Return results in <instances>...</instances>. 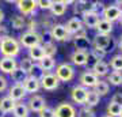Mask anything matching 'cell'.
Segmentation results:
<instances>
[{
  "label": "cell",
  "mask_w": 122,
  "mask_h": 117,
  "mask_svg": "<svg viewBox=\"0 0 122 117\" xmlns=\"http://www.w3.org/2000/svg\"><path fill=\"white\" fill-rule=\"evenodd\" d=\"M11 23H12V27L15 30H19L26 25V19H25V17H14L11 19Z\"/></svg>",
  "instance_id": "cell-35"
},
{
  "label": "cell",
  "mask_w": 122,
  "mask_h": 117,
  "mask_svg": "<svg viewBox=\"0 0 122 117\" xmlns=\"http://www.w3.org/2000/svg\"><path fill=\"white\" fill-rule=\"evenodd\" d=\"M39 67L42 68V71H52L54 68V60H53V57H46L45 56L42 60L39 61Z\"/></svg>",
  "instance_id": "cell-29"
},
{
  "label": "cell",
  "mask_w": 122,
  "mask_h": 117,
  "mask_svg": "<svg viewBox=\"0 0 122 117\" xmlns=\"http://www.w3.org/2000/svg\"><path fill=\"white\" fill-rule=\"evenodd\" d=\"M119 117H122V113H121V116H119Z\"/></svg>",
  "instance_id": "cell-52"
},
{
  "label": "cell",
  "mask_w": 122,
  "mask_h": 117,
  "mask_svg": "<svg viewBox=\"0 0 122 117\" xmlns=\"http://www.w3.org/2000/svg\"><path fill=\"white\" fill-rule=\"evenodd\" d=\"M103 117H111V116H109V114H107V116H103Z\"/></svg>",
  "instance_id": "cell-51"
},
{
  "label": "cell",
  "mask_w": 122,
  "mask_h": 117,
  "mask_svg": "<svg viewBox=\"0 0 122 117\" xmlns=\"http://www.w3.org/2000/svg\"><path fill=\"white\" fill-rule=\"evenodd\" d=\"M81 15H83V21H81L83 25H86V26L90 27V29L96 27L98 22H99V15H98V12H94V11H86V12H83Z\"/></svg>",
  "instance_id": "cell-13"
},
{
  "label": "cell",
  "mask_w": 122,
  "mask_h": 117,
  "mask_svg": "<svg viewBox=\"0 0 122 117\" xmlns=\"http://www.w3.org/2000/svg\"><path fill=\"white\" fill-rule=\"evenodd\" d=\"M111 102H114V104H118L122 106V93H115L113 95V100H111Z\"/></svg>",
  "instance_id": "cell-42"
},
{
  "label": "cell",
  "mask_w": 122,
  "mask_h": 117,
  "mask_svg": "<svg viewBox=\"0 0 122 117\" xmlns=\"http://www.w3.org/2000/svg\"><path fill=\"white\" fill-rule=\"evenodd\" d=\"M113 48L114 39L107 34H98L94 39V49H100L107 53L109 50H113Z\"/></svg>",
  "instance_id": "cell-2"
},
{
  "label": "cell",
  "mask_w": 122,
  "mask_h": 117,
  "mask_svg": "<svg viewBox=\"0 0 122 117\" xmlns=\"http://www.w3.org/2000/svg\"><path fill=\"white\" fill-rule=\"evenodd\" d=\"M16 4L19 11L23 15H31L35 11V8L38 7L35 0H19V1H16Z\"/></svg>",
  "instance_id": "cell-9"
},
{
  "label": "cell",
  "mask_w": 122,
  "mask_h": 117,
  "mask_svg": "<svg viewBox=\"0 0 122 117\" xmlns=\"http://www.w3.org/2000/svg\"><path fill=\"white\" fill-rule=\"evenodd\" d=\"M92 74H95L98 78L99 76H105V75L109 74V64L105 63L103 60L96 61L95 65L92 67Z\"/></svg>",
  "instance_id": "cell-18"
},
{
  "label": "cell",
  "mask_w": 122,
  "mask_h": 117,
  "mask_svg": "<svg viewBox=\"0 0 122 117\" xmlns=\"http://www.w3.org/2000/svg\"><path fill=\"white\" fill-rule=\"evenodd\" d=\"M52 14L53 15H56V17H61V15H64L66 11V6L64 4V1L61 0V1H54L52 6Z\"/></svg>",
  "instance_id": "cell-26"
},
{
  "label": "cell",
  "mask_w": 122,
  "mask_h": 117,
  "mask_svg": "<svg viewBox=\"0 0 122 117\" xmlns=\"http://www.w3.org/2000/svg\"><path fill=\"white\" fill-rule=\"evenodd\" d=\"M15 101H12L11 98H10L8 95L7 97H3L1 100H0V110L4 113H8V112H12L14 108H15Z\"/></svg>",
  "instance_id": "cell-21"
},
{
  "label": "cell",
  "mask_w": 122,
  "mask_h": 117,
  "mask_svg": "<svg viewBox=\"0 0 122 117\" xmlns=\"http://www.w3.org/2000/svg\"><path fill=\"white\" fill-rule=\"evenodd\" d=\"M41 39H42V42L44 45H49V44H53V38H52V34H50V30H45L41 35Z\"/></svg>",
  "instance_id": "cell-39"
},
{
  "label": "cell",
  "mask_w": 122,
  "mask_h": 117,
  "mask_svg": "<svg viewBox=\"0 0 122 117\" xmlns=\"http://www.w3.org/2000/svg\"><path fill=\"white\" fill-rule=\"evenodd\" d=\"M98 82H99V78L95 74L90 72V71L83 72L80 75V86H83L84 89L86 87H95Z\"/></svg>",
  "instance_id": "cell-11"
},
{
  "label": "cell",
  "mask_w": 122,
  "mask_h": 117,
  "mask_svg": "<svg viewBox=\"0 0 122 117\" xmlns=\"http://www.w3.org/2000/svg\"><path fill=\"white\" fill-rule=\"evenodd\" d=\"M110 67H111L115 72H121L122 71V55H115V56L110 60Z\"/></svg>",
  "instance_id": "cell-31"
},
{
  "label": "cell",
  "mask_w": 122,
  "mask_h": 117,
  "mask_svg": "<svg viewBox=\"0 0 122 117\" xmlns=\"http://www.w3.org/2000/svg\"><path fill=\"white\" fill-rule=\"evenodd\" d=\"M42 49H44V53H45V56H46V57H53V56L57 53L56 45H53V44L44 45V46H42Z\"/></svg>",
  "instance_id": "cell-36"
},
{
  "label": "cell",
  "mask_w": 122,
  "mask_h": 117,
  "mask_svg": "<svg viewBox=\"0 0 122 117\" xmlns=\"http://www.w3.org/2000/svg\"><path fill=\"white\" fill-rule=\"evenodd\" d=\"M8 97L11 98L12 101H20L26 97V91L23 89L22 84H14L11 89H10V93H8Z\"/></svg>",
  "instance_id": "cell-15"
},
{
  "label": "cell",
  "mask_w": 122,
  "mask_h": 117,
  "mask_svg": "<svg viewBox=\"0 0 122 117\" xmlns=\"http://www.w3.org/2000/svg\"><path fill=\"white\" fill-rule=\"evenodd\" d=\"M96 30L99 31V34H107L109 35L111 31H113V23L109 21H105V19H99L98 25L95 27Z\"/></svg>",
  "instance_id": "cell-22"
},
{
  "label": "cell",
  "mask_w": 122,
  "mask_h": 117,
  "mask_svg": "<svg viewBox=\"0 0 122 117\" xmlns=\"http://www.w3.org/2000/svg\"><path fill=\"white\" fill-rule=\"evenodd\" d=\"M87 59L88 55L87 52H79V50H75L71 56V60L75 65H86L87 64Z\"/></svg>",
  "instance_id": "cell-19"
},
{
  "label": "cell",
  "mask_w": 122,
  "mask_h": 117,
  "mask_svg": "<svg viewBox=\"0 0 122 117\" xmlns=\"http://www.w3.org/2000/svg\"><path fill=\"white\" fill-rule=\"evenodd\" d=\"M0 117H4V113L1 112V110H0Z\"/></svg>",
  "instance_id": "cell-49"
},
{
  "label": "cell",
  "mask_w": 122,
  "mask_h": 117,
  "mask_svg": "<svg viewBox=\"0 0 122 117\" xmlns=\"http://www.w3.org/2000/svg\"><path fill=\"white\" fill-rule=\"evenodd\" d=\"M23 89H25V91L27 93H37V91L39 90V87H41V84H39V80L38 79H34L31 78V76H27V79L23 82Z\"/></svg>",
  "instance_id": "cell-16"
},
{
  "label": "cell",
  "mask_w": 122,
  "mask_h": 117,
  "mask_svg": "<svg viewBox=\"0 0 122 117\" xmlns=\"http://www.w3.org/2000/svg\"><path fill=\"white\" fill-rule=\"evenodd\" d=\"M39 117H54V109L45 106L41 112H39Z\"/></svg>",
  "instance_id": "cell-40"
},
{
  "label": "cell",
  "mask_w": 122,
  "mask_h": 117,
  "mask_svg": "<svg viewBox=\"0 0 122 117\" xmlns=\"http://www.w3.org/2000/svg\"><path fill=\"white\" fill-rule=\"evenodd\" d=\"M110 90V86H109V83L105 82V80H99V82L96 83V86L94 87V91H95L98 95H106L107 93H109Z\"/></svg>",
  "instance_id": "cell-28"
},
{
  "label": "cell",
  "mask_w": 122,
  "mask_h": 117,
  "mask_svg": "<svg viewBox=\"0 0 122 117\" xmlns=\"http://www.w3.org/2000/svg\"><path fill=\"white\" fill-rule=\"evenodd\" d=\"M107 82H110L111 84H114V86H121L122 84V74L121 72L113 71V72L107 76Z\"/></svg>",
  "instance_id": "cell-32"
},
{
  "label": "cell",
  "mask_w": 122,
  "mask_h": 117,
  "mask_svg": "<svg viewBox=\"0 0 122 117\" xmlns=\"http://www.w3.org/2000/svg\"><path fill=\"white\" fill-rule=\"evenodd\" d=\"M64 27H65V30L68 34H75L76 31H79L83 27V23H81V21L79 18H71Z\"/></svg>",
  "instance_id": "cell-17"
},
{
  "label": "cell",
  "mask_w": 122,
  "mask_h": 117,
  "mask_svg": "<svg viewBox=\"0 0 122 117\" xmlns=\"http://www.w3.org/2000/svg\"><path fill=\"white\" fill-rule=\"evenodd\" d=\"M27 76H29V75H27L26 72H23L19 67L15 68L12 72H11V78H12V80L15 82V84H23V82L27 79Z\"/></svg>",
  "instance_id": "cell-23"
},
{
  "label": "cell",
  "mask_w": 122,
  "mask_h": 117,
  "mask_svg": "<svg viewBox=\"0 0 122 117\" xmlns=\"http://www.w3.org/2000/svg\"><path fill=\"white\" fill-rule=\"evenodd\" d=\"M5 89H7V79H5L4 76L0 75V93L4 91Z\"/></svg>",
  "instance_id": "cell-44"
},
{
  "label": "cell",
  "mask_w": 122,
  "mask_h": 117,
  "mask_svg": "<svg viewBox=\"0 0 122 117\" xmlns=\"http://www.w3.org/2000/svg\"><path fill=\"white\" fill-rule=\"evenodd\" d=\"M44 57H45V53H44V49H42V46H41V45L29 49V59H31L33 61H34V60L41 61Z\"/></svg>",
  "instance_id": "cell-24"
},
{
  "label": "cell",
  "mask_w": 122,
  "mask_h": 117,
  "mask_svg": "<svg viewBox=\"0 0 122 117\" xmlns=\"http://www.w3.org/2000/svg\"><path fill=\"white\" fill-rule=\"evenodd\" d=\"M90 55H91L95 60L99 61V60H103V57L106 56V52H105V50H100V49H92Z\"/></svg>",
  "instance_id": "cell-38"
},
{
  "label": "cell",
  "mask_w": 122,
  "mask_h": 117,
  "mask_svg": "<svg viewBox=\"0 0 122 117\" xmlns=\"http://www.w3.org/2000/svg\"><path fill=\"white\" fill-rule=\"evenodd\" d=\"M87 89H84L83 86H75L71 91V97H72V100L73 102L79 105H83L86 104V97H87Z\"/></svg>",
  "instance_id": "cell-10"
},
{
  "label": "cell",
  "mask_w": 122,
  "mask_h": 117,
  "mask_svg": "<svg viewBox=\"0 0 122 117\" xmlns=\"http://www.w3.org/2000/svg\"><path fill=\"white\" fill-rule=\"evenodd\" d=\"M29 75H30L31 78H34V79H38V80H41L42 79V76L45 75V72L42 71V68L39 67V64H35L33 65V68H31V71L29 72Z\"/></svg>",
  "instance_id": "cell-33"
},
{
  "label": "cell",
  "mask_w": 122,
  "mask_h": 117,
  "mask_svg": "<svg viewBox=\"0 0 122 117\" xmlns=\"http://www.w3.org/2000/svg\"><path fill=\"white\" fill-rule=\"evenodd\" d=\"M42 42L41 39V35L37 34L35 31H27L25 34L20 35V44L26 48H34V46H38L39 44Z\"/></svg>",
  "instance_id": "cell-4"
},
{
  "label": "cell",
  "mask_w": 122,
  "mask_h": 117,
  "mask_svg": "<svg viewBox=\"0 0 122 117\" xmlns=\"http://www.w3.org/2000/svg\"><path fill=\"white\" fill-rule=\"evenodd\" d=\"M118 48H119V50L122 52V37H121V39H119V44H118Z\"/></svg>",
  "instance_id": "cell-48"
},
{
  "label": "cell",
  "mask_w": 122,
  "mask_h": 117,
  "mask_svg": "<svg viewBox=\"0 0 122 117\" xmlns=\"http://www.w3.org/2000/svg\"><path fill=\"white\" fill-rule=\"evenodd\" d=\"M53 3L54 1H52V0H39V1H37V6L42 10H50Z\"/></svg>",
  "instance_id": "cell-41"
},
{
  "label": "cell",
  "mask_w": 122,
  "mask_h": 117,
  "mask_svg": "<svg viewBox=\"0 0 122 117\" xmlns=\"http://www.w3.org/2000/svg\"><path fill=\"white\" fill-rule=\"evenodd\" d=\"M80 37H87V34H86V29H84V27H81L79 31H76L72 38H80Z\"/></svg>",
  "instance_id": "cell-43"
},
{
  "label": "cell",
  "mask_w": 122,
  "mask_h": 117,
  "mask_svg": "<svg viewBox=\"0 0 122 117\" xmlns=\"http://www.w3.org/2000/svg\"><path fill=\"white\" fill-rule=\"evenodd\" d=\"M121 14H122L121 7H118V6H106L103 8V19L113 23V22L118 21L121 18Z\"/></svg>",
  "instance_id": "cell-6"
},
{
  "label": "cell",
  "mask_w": 122,
  "mask_h": 117,
  "mask_svg": "<svg viewBox=\"0 0 122 117\" xmlns=\"http://www.w3.org/2000/svg\"><path fill=\"white\" fill-rule=\"evenodd\" d=\"M8 37V29L5 26H0V39Z\"/></svg>",
  "instance_id": "cell-45"
},
{
  "label": "cell",
  "mask_w": 122,
  "mask_h": 117,
  "mask_svg": "<svg viewBox=\"0 0 122 117\" xmlns=\"http://www.w3.org/2000/svg\"><path fill=\"white\" fill-rule=\"evenodd\" d=\"M99 100L100 97L96 94L94 90H90L87 91V97H86V105H87L88 108L90 106H96V105L99 104Z\"/></svg>",
  "instance_id": "cell-27"
},
{
  "label": "cell",
  "mask_w": 122,
  "mask_h": 117,
  "mask_svg": "<svg viewBox=\"0 0 122 117\" xmlns=\"http://www.w3.org/2000/svg\"><path fill=\"white\" fill-rule=\"evenodd\" d=\"M33 65H34V61L31 60V59H29V57H25V59L20 61V67H19V68L22 69L23 72H26V74L29 75V72H30L31 68H33Z\"/></svg>",
  "instance_id": "cell-34"
},
{
  "label": "cell",
  "mask_w": 122,
  "mask_h": 117,
  "mask_svg": "<svg viewBox=\"0 0 122 117\" xmlns=\"http://www.w3.org/2000/svg\"><path fill=\"white\" fill-rule=\"evenodd\" d=\"M54 117H76V109L68 102H62L54 109Z\"/></svg>",
  "instance_id": "cell-5"
},
{
  "label": "cell",
  "mask_w": 122,
  "mask_h": 117,
  "mask_svg": "<svg viewBox=\"0 0 122 117\" xmlns=\"http://www.w3.org/2000/svg\"><path fill=\"white\" fill-rule=\"evenodd\" d=\"M0 52L4 55V57H15L20 52V44L12 37H5L0 39Z\"/></svg>",
  "instance_id": "cell-1"
},
{
  "label": "cell",
  "mask_w": 122,
  "mask_h": 117,
  "mask_svg": "<svg viewBox=\"0 0 122 117\" xmlns=\"http://www.w3.org/2000/svg\"><path fill=\"white\" fill-rule=\"evenodd\" d=\"M119 23H121V26H122V14H121V18H119Z\"/></svg>",
  "instance_id": "cell-50"
},
{
  "label": "cell",
  "mask_w": 122,
  "mask_h": 117,
  "mask_svg": "<svg viewBox=\"0 0 122 117\" xmlns=\"http://www.w3.org/2000/svg\"><path fill=\"white\" fill-rule=\"evenodd\" d=\"M107 113H109V116H111V117L121 116L122 106L118 105V104H114V102H110V104L107 105Z\"/></svg>",
  "instance_id": "cell-30"
},
{
  "label": "cell",
  "mask_w": 122,
  "mask_h": 117,
  "mask_svg": "<svg viewBox=\"0 0 122 117\" xmlns=\"http://www.w3.org/2000/svg\"><path fill=\"white\" fill-rule=\"evenodd\" d=\"M14 116L15 117H29V108H27L26 104H22V102H19V104H15V108H14Z\"/></svg>",
  "instance_id": "cell-25"
},
{
  "label": "cell",
  "mask_w": 122,
  "mask_h": 117,
  "mask_svg": "<svg viewBox=\"0 0 122 117\" xmlns=\"http://www.w3.org/2000/svg\"><path fill=\"white\" fill-rule=\"evenodd\" d=\"M50 34H52V38L56 39V41H66L69 39V34L66 33L65 27L62 25H54L50 30Z\"/></svg>",
  "instance_id": "cell-14"
},
{
  "label": "cell",
  "mask_w": 122,
  "mask_h": 117,
  "mask_svg": "<svg viewBox=\"0 0 122 117\" xmlns=\"http://www.w3.org/2000/svg\"><path fill=\"white\" fill-rule=\"evenodd\" d=\"M15 68H18L15 59H12V57H1L0 59V71L3 74H11Z\"/></svg>",
  "instance_id": "cell-12"
},
{
  "label": "cell",
  "mask_w": 122,
  "mask_h": 117,
  "mask_svg": "<svg viewBox=\"0 0 122 117\" xmlns=\"http://www.w3.org/2000/svg\"><path fill=\"white\" fill-rule=\"evenodd\" d=\"M46 106L45 104V98L42 95H38V94H33L29 100V110L31 112H35V113H39L42 109Z\"/></svg>",
  "instance_id": "cell-8"
},
{
  "label": "cell",
  "mask_w": 122,
  "mask_h": 117,
  "mask_svg": "<svg viewBox=\"0 0 122 117\" xmlns=\"http://www.w3.org/2000/svg\"><path fill=\"white\" fill-rule=\"evenodd\" d=\"M35 26H37L35 21H34V19H30V22H29V29H30V31H34Z\"/></svg>",
  "instance_id": "cell-46"
},
{
  "label": "cell",
  "mask_w": 122,
  "mask_h": 117,
  "mask_svg": "<svg viewBox=\"0 0 122 117\" xmlns=\"http://www.w3.org/2000/svg\"><path fill=\"white\" fill-rule=\"evenodd\" d=\"M58 83H60V80L56 78L54 74H45L42 79L39 80V84L44 90H56L58 87Z\"/></svg>",
  "instance_id": "cell-7"
},
{
  "label": "cell",
  "mask_w": 122,
  "mask_h": 117,
  "mask_svg": "<svg viewBox=\"0 0 122 117\" xmlns=\"http://www.w3.org/2000/svg\"><path fill=\"white\" fill-rule=\"evenodd\" d=\"M75 76V69L73 67L68 63H62L56 68V78L61 82H69Z\"/></svg>",
  "instance_id": "cell-3"
},
{
  "label": "cell",
  "mask_w": 122,
  "mask_h": 117,
  "mask_svg": "<svg viewBox=\"0 0 122 117\" xmlns=\"http://www.w3.org/2000/svg\"><path fill=\"white\" fill-rule=\"evenodd\" d=\"M77 117H95V112L92 109H90L88 106H84L79 110Z\"/></svg>",
  "instance_id": "cell-37"
},
{
  "label": "cell",
  "mask_w": 122,
  "mask_h": 117,
  "mask_svg": "<svg viewBox=\"0 0 122 117\" xmlns=\"http://www.w3.org/2000/svg\"><path fill=\"white\" fill-rule=\"evenodd\" d=\"M73 45L76 50L79 52H86L90 45H91V41L87 38V37H80V38H73Z\"/></svg>",
  "instance_id": "cell-20"
},
{
  "label": "cell",
  "mask_w": 122,
  "mask_h": 117,
  "mask_svg": "<svg viewBox=\"0 0 122 117\" xmlns=\"http://www.w3.org/2000/svg\"><path fill=\"white\" fill-rule=\"evenodd\" d=\"M3 19H4V12L0 10V22H3Z\"/></svg>",
  "instance_id": "cell-47"
}]
</instances>
